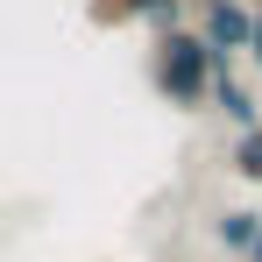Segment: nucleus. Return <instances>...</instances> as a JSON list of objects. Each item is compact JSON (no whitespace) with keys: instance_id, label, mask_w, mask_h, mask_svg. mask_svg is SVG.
I'll return each instance as SVG.
<instances>
[{"instance_id":"obj_5","label":"nucleus","mask_w":262,"mask_h":262,"mask_svg":"<svg viewBox=\"0 0 262 262\" xmlns=\"http://www.w3.org/2000/svg\"><path fill=\"white\" fill-rule=\"evenodd\" d=\"M213 241H220L234 262H248V248L262 241V213H255V206H227V213L213 220Z\"/></svg>"},{"instance_id":"obj_3","label":"nucleus","mask_w":262,"mask_h":262,"mask_svg":"<svg viewBox=\"0 0 262 262\" xmlns=\"http://www.w3.org/2000/svg\"><path fill=\"white\" fill-rule=\"evenodd\" d=\"M191 29L234 64L248 57V36H255V0H191Z\"/></svg>"},{"instance_id":"obj_1","label":"nucleus","mask_w":262,"mask_h":262,"mask_svg":"<svg viewBox=\"0 0 262 262\" xmlns=\"http://www.w3.org/2000/svg\"><path fill=\"white\" fill-rule=\"evenodd\" d=\"M220 71H227V57H220L191 21L149 36V92H156L170 114H213V78Z\"/></svg>"},{"instance_id":"obj_7","label":"nucleus","mask_w":262,"mask_h":262,"mask_svg":"<svg viewBox=\"0 0 262 262\" xmlns=\"http://www.w3.org/2000/svg\"><path fill=\"white\" fill-rule=\"evenodd\" d=\"M248 64L262 71V7H255V36H248Z\"/></svg>"},{"instance_id":"obj_8","label":"nucleus","mask_w":262,"mask_h":262,"mask_svg":"<svg viewBox=\"0 0 262 262\" xmlns=\"http://www.w3.org/2000/svg\"><path fill=\"white\" fill-rule=\"evenodd\" d=\"M255 7H262V0H255Z\"/></svg>"},{"instance_id":"obj_6","label":"nucleus","mask_w":262,"mask_h":262,"mask_svg":"<svg viewBox=\"0 0 262 262\" xmlns=\"http://www.w3.org/2000/svg\"><path fill=\"white\" fill-rule=\"evenodd\" d=\"M227 170L241 177V184H262V128L227 135Z\"/></svg>"},{"instance_id":"obj_4","label":"nucleus","mask_w":262,"mask_h":262,"mask_svg":"<svg viewBox=\"0 0 262 262\" xmlns=\"http://www.w3.org/2000/svg\"><path fill=\"white\" fill-rule=\"evenodd\" d=\"M213 114H220V121H227L234 135H241V128H262V99H255V85H248L234 64H227V71L213 78Z\"/></svg>"},{"instance_id":"obj_2","label":"nucleus","mask_w":262,"mask_h":262,"mask_svg":"<svg viewBox=\"0 0 262 262\" xmlns=\"http://www.w3.org/2000/svg\"><path fill=\"white\" fill-rule=\"evenodd\" d=\"M184 14H191V0H85V21L99 36H114V29L163 36V29H184Z\"/></svg>"}]
</instances>
